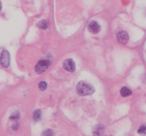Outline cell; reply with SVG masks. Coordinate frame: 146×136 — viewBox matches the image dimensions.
<instances>
[{"mask_svg": "<svg viewBox=\"0 0 146 136\" xmlns=\"http://www.w3.org/2000/svg\"><path fill=\"white\" fill-rule=\"evenodd\" d=\"M76 91L80 96H84L93 94L95 89L91 85L83 81L79 82L76 86Z\"/></svg>", "mask_w": 146, "mask_h": 136, "instance_id": "1", "label": "cell"}, {"mask_svg": "<svg viewBox=\"0 0 146 136\" xmlns=\"http://www.w3.org/2000/svg\"><path fill=\"white\" fill-rule=\"evenodd\" d=\"M1 9H2V3L0 2V11H1Z\"/></svg>", "mask_w": 146, "mask_h": 136, "instance_id": "15", "label": "cell"}, {"mask_svg": "<svg viewBox=\"0 0 146 136\" xmlns=\"http://www.w3.org/2000/svg\"><path fill=\"white\" fill-rule=\"evenodd\" d=\"M64 69L70 72H73L76 70V64L72 59H67L64 62Z\"/></svg>", "mask_w": 146, "mask_h": 136, "instance_id": "5", "label": "cell"}, {"mask_svg": "<svg viewBox=\"0 0 146 136\" xmlns=\"http://www.w3.org/2000/svg\"><path fill=\"white\" fill-rule=\"evenodd\" d=\"M145 125H142L139 129H138V133L140 135H145Z\"/></svg>", "mask_w": 146, "mask_h": 136, "instance_id": "13", "label": "cell"}, {"mask_svg": "<svg viewBox=\"0 0 146 136\" xmlns=\"http://www.w3.org/2000/svg\"><path fill=\"white\" fill-rule=\"evenodd\" d=\"M54 132L51 129L46 130L45 131L43 132L42 136H54Z\"/></svg>", "mask_w": 146, "mask_h": 136, "instance_id": "11", "label": "cell"}, {"mask_svg": "<svg viewBox=\"0 0 146 136\" xmlns=\"http://www.w3.org/2000/svg\"><path fill=\"white\" fill-rule=\"evenodd\" d=\"M38 26L41 28V29H43V30H45L48 28L49 26V24H48V22L46 20H42V21H39L38 23Z\"/></svg>", "mask_w": 146, "mask_h": 136, "instance_id": "10", "label": "cell"}, {"mask_svg": "<svg viewBox=\"0 0 146 136\" xmlns=\"http://www.w3.org/2000/svg\"><path fill=\"white\" fill-rule=\"evenodd\" d=\"M104 132V126L101 124H98L93 130V134L94 136H101Z\"/></svg>", "mask_w": 146, "mask_h": 136, "instance_id": "7", "label": "cell"}, {"mask_svg": "<svg viewBox=\"0 0 146 136\" xmlns=\"http://www.w3.org/2000/svg\"><path fill=\"white\" fill-rule=\"evenodd\" d=\"M33 118L35 121H39L41 120V110L36 109V110L34 111L33 114Z\"/></svg>", "mask_w": 146, "mask_h": 136, "instance_id": "9", "label": "cell"}, {"mask_svg": "<svg viewBox=\"0 0 146 136\" xmlns=\"http://www.w3.org/2000/svg\"><path fill=\"white\" fill-rule=\"evenodd\" d=\"M10 63V55L7 50H3L0 56V64L4 67H8Z\"/></svg>", "mask_w": 146, "mask_h": 136, "instance_id": "3", "label": "cell"}, {"mask_svg": "<svg viewBox=\"0 0 146 136\" xmlns=\"http://www.w3.org/2000/svg\"><path fill=\"white\" fill-rule=\"evenodd\" d=\"M50 65V62L47 60H41L39 61L35 67L36 72L39 74H42L46 70Z\"/></svg>", "mask_w": 146, "mask_h": 136, "instance_id": "2", "label": "cell"}, {"mask_svg": "<svg viewBox=\"0 0 146 136\" xmlns=\"http://www.w3.org/2000/svg\"><path fill=\"white\" fill-rule=\"evenodd\" d=\"M88 28V31L93 34L98 33L101 31V26L96 21H91V23H89Z\"/></svg>", "mask_w": 146, "mask_h": 136, "instance_id": "6", "label": "cell"}, {"mask_svg": "<svg viewBox=\"0 0 146 136\" xmlns=\"http://www.w3.org/2000/svg\"><path fill=\"white\" fill-rule=\"evenodd\" d=\"M19 113L17 112V113H14V114L10 117V119H12V120H17V118H19Z\"/></svg>", "mask_w": 146, "mask_h": 136, "instance_id": "14", "label": "cell"}, {"mask_svg": "<svg viewBox=\"0 0 146 136\" xmlns=\"http://www.w3.org/2000/svg\"><path fill=\"white\" fill-rule=\"evenodd\" d=\"M117 40L120 44H126L129 40V36L126 31H122L117 34Z\"/></svg>", "mask_w": 146, "mask_h": 136, "instance_id": "4", "label": "cell"}, {"mask_svg": "<svg viewBox=\"0 0 146 136\" xmlns=\"http://www.w3.org/2000/svg\"><path fill=\"white\" fill-rule=\"evenodd\" d=\"M39 89L41 90H42V91H44L45 89H46V87H47V84L45 82H41L39 83Z\"/></svg>", "mask_w": 146, "mask_h": 136, "instance_id": "12", "label": "cell"}, {"mask_svg": "<svg viewBox=\"0 0 146 136\" xmlns=\"http://www.w3.org/2000/svg\"><path fill=\"white\" fill-rule=\"evenodd\" d=\"M131 94H132V91L126 87H123L120 90V95L123 97H127V96H129Z\"/></svg>", "mask_w": 146, "mask_h": 136, "instance_id": "8", "label": "cell"}]
</instances>
